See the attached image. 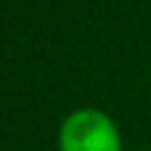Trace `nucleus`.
<instances>
[{
  "instance_id": "obj_2",
  "label": "nucleus",
  "mask_w": 151,
  "mask_h": 151,
  "mask_svg": "<svg viewBox=\"0 0 151 151\" xmlns=\"http://www.w3.org/2000/svg\"><path fill=\"white\" fill-rule=\"evenodd\" d=\"M146 151H151V149H146Z\"/></svg>"
},
{
  "instance_id": "obj_1",
  "label": "nucleus",
  "mask_w": 151,
  "mask_h": 151,
  "mask_svg": "<svg viewBox=\"0 0 151 151\" xmlns=\"http://www.w3.org/2000/svg\"><path fill=\"white\" fill-rule=\"evenodd\" d=\"M58 151H122V133L104 109L82 106L61 119Z\"/></svg>"
}]
</instances>
